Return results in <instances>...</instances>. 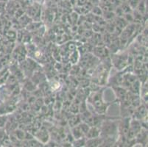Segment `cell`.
Listing matches in <instances>:
<instances>
[{
    "mask_svg": "<svg viewBox=\"0 0 148 147\" xmlns=\"http://www.w3.org/2000/svg\"><path fill=\"white\" fill-rule=\"evenodd\" d=\"M140 0H128V5L130 8H136L138 6V3H139Z\"/></svg>",
    "mask_w": 148,
    "mask_h": 147,
    "instance_id": "obj_1",
    "label": "cell"
},
{
    "mask_svg": "<svg viewBox=\"0 0 148 147\" xmlns=\"http://www.w3.org/2000/svg\"><path fill=\"white\" fill-rule=\"evenodd\" d=\"M89 2L88 3L91 4H97V2H99V0H88Z\"/></svg>",
    "mask_w": 148,
    "mask_h": 147,
    "instance_id": "obj_2",
    "label": "cell"
},
{
    "mask_svg": "<svg viewBox=\"0 0 148 147\" xmlns=\"http://www.w3.org/2000/svg\"><path fill=\"white\" fill-rule=\"evenodd\" d=\"M121 2H125V1H126V0H120Z\"/></svg>",
    "mask_w": 148,
    "mask_h": 147,
    "instance_id": "obj_3",
    "label": "cell"
}]
</instances>
